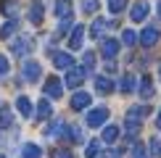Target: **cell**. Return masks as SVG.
<instances>
[{"label": "cell", "mask_w": 161, "mask_h": 158, "mask_svg": "<svg viewBox=\"0 0 161 158\" xmlns=\"http://www.w3.org/2000/svg\"><path fill=\"white\" fill-rule=\"evenodd\" d=\"M8 69H11V66H8V58H5L3 53H0V76H5V74H8Z\"/></svg>", "instance_id": "cell-35"}, {"label": "cell", "mask_w": 161, "mask_h": 158, "mask_svg": "<svg viewBox=\"0 0 161 158\" xmlns=\"http://www.w3.org/2000/svg\"><path fill=\"white\" fill-rule=\"evenodd\" d=\"M13 124V113H11V108H3L0 111V129H8Z\"/></svg>", "instance_id": "cell-25"}, {"label": "cell", "mask_w": 161, "mask_h": 158, "mask_svg": "<svg viewBox=\"0 0 161 158\" xmlns=\"http://www.w3.org/2000/svg\"><path fill=\"white\" fill-rule=\"evenodd\" d=\"M40 74H42V66H40L37 61H26V63L21 66V76L26 79V82H37Z\"/></svg>", "instance_id": "cell-4"}, {"label": "cell", "mask_w": 161, "mask_h": 158, "mask_svg": "<svg viewBox=\"0 0 161 158\" xmlns=\"http://www.w3.org/2000/svg\"><path fill=\"white\" fill-rule=\"evenodd\" d=\"M116 140H119V127L116 124H108L103 129V142H116Z\"/></svg>", "instance_id": "cell-19"}, {"label": "cell", "mask_w": 161, "mask_h": 158, "mask_svg": "<svg viewBox=\"0 0 161 158\" xmlns=\"http://www.w3.org/2000/svg\"><path fill=\"white\" fill-rule=\"evenodd\" d=\"M0 158H5V155H0Z\"/></svg>", "instance_id": "cell-42"}, {"label": "cell", "mask_w": 161, "mask_h": 158, "mask_svg": "<svg viewBox=\"0 0 161 158\" xmlns=\"http://www.w3.org/2000/svg\"><path fill=\"white\" fill-rule=\"evenodd\" d=\"M106 118H108V108H106V105H98V108H92L90 113H87V127L98 129V127L106 124Z\"/></svg>", "instance_id": "cell-2"}, {"label": "cell", "mask_w": 161, "mask_h": 158, "mask_svg": "<svg viewBox=\"0 0 161 158\" xmlns=\"http://www.w3.org/2000/svg\"><path fill=\"white\" fill-rule=\"evenodd\" d=\"M151 153L153 155H161V140H156V137L151 140Z\"/></svg>", "instance_id": "cell-36"}, {"label": "cell", "mask_w": 161, "mask_h": 158, "mask_svg": "<svg viewBox=\"0 0 161 158\" xmlns=\"http://www.w3.org/2000/svg\"><path fill=\"white\" fill-rule=\"evenodd\" d=\"M53 63H56V69H71L74 66V58L69 53H53Z\"/></svg>", "instance_id": "cell-13"}, {"label": "cell", "mask_w": 161, "mask_h": 158, "mask_svg": "<svg viewBox=\"0 0 161 158\" xmlns=\"http://www.w3.org/2000/svg\"><path fill=\"white\" fill-rule=\"evenodd\" d=\"M95 87H98V92H103V95H106V92H111L114 84H111L106 76H98V79H95Z\"/></svg>", "instance_id": "cell-27"}, {"label": "cell", "mask_w": 161, "mask_h": 158, "mask_svg": "<svg viewBox=\"0 0 161 158\" xmlns=\"http://www.w3.org/2000/svg\"><path fill=\"white\" fill-rule=\"evenodd\" d=\"M158 76H161V71H158Z\"/></svg>", "instance_id": "cell-43"}, {"label": "cell", "mask_w": 161, "mask_h": 158, "mask_svg": "<svg viewBox=\"0 0 161 158\" xmlns=\"http://www.w3.org/2000/svg\"><path fill=\"white\" fill-rule=\"evenodd\" d=\"M156 40H158V29L156 26H145V32L140 34V42H143L145 48H151V45H156Z\"/></svg>", "instance_id": "cell-14"}, {"label": "cell", "mask_w": 161, "mask_h": 158, "mask_svg": "<svg viewBox=\"0 0 161 158\" xmlns=\"http://www.w3.org/2000/svg\"><path fill=\"white\" fill-rule=\"evenodd\" d=\"M132 90H135V76L127 74V76L122 79V92H132Z\"/></svg>", "instance_id": "cell-30"}, {"label": "cell", "mask_w": 161, "mask_h": 158, "mask_svg": "<svg viewBox=\"0 0 161 158\" xmlns=\"http://www.w3.org/2000/svg\"><path fill=\"white\" fill-rule=\"evenodd\" d=\"M42 16H45V5L40 3V0H35V3L29 5V21L32 24H42Z\"/></svg>", "instance_id": "cell-9"}, {"label": "cell", "mask_w": 161, "mask_h": 158, "mask_svg": "<svg viewBox=\"0 0 161 158\" xmlns=\"http://www.w3.org/2000/svg\"><path fill=\"white\" fill-rule=\"evenodd\" d=\"M0 13L8 18H16L19 16V0H3L0 3Z\"/></svg>", "instance_id": "cell-11"}, {"label": "cell", "mask_w": 161, "mask_h": 158, "mask_svg": "<svg viewBox=\"0 0 161 158\" xmlns=\"http://www.w3.org/2000/svg\"><path fill=\"white\" fill-rule=\"evenodd\" d=\"M156 127L161 129V111H158V118H156Z\"/></svg>", "instance_id": "cell-40"}, {"label": "cell", "mask_w": 161, "mask_h": 158, "mask_svg": "<svg viewBox=\"0 0 161 158\" xmlns=\"http://www.w3.org/2000/svg\"><path fill=\"white\" fill-rule=\"evenodd\" d=\"M124 5H127V0H108V11L111 13H122Z\"/></svg>", "instance_id": "cell-29"}, {"label": "cell", "mask_w": 161, "mask_h": 158, "mask_svg": "<svg viewBox=\"0 0 161 158\" xmlns=\"http://www.w3.org/2000/svg\"><path fill=\"white\" fill-rule=\"evenodd\" d=\"M87 105H90V95L87 92H74L71 95V111H82Z\"/></svg>", "instance_id": "cell-12"}, {"label": "cell", "mask_w": 161, "mask_h": 158, "mask_svg": "<svg viewBox=\"0 0 161 158\" xmlns=\"http://www.w3.org/2000/svg\"><path fill=\"white\" fill-rule=\"evenodd\" d=\"M108 26H114V24H108L106 18H95V24L90 26V34H92V37H100L106 29H108Z\"/></svg>", "instance_id": "cell-18"}, {"label": "cell", "mask_w": 161, "mask_h": 158, "mask_svg": "<svg viewBox=\"0 0 161 158\" xmlns=\"http://www.w3.org/2000/svg\"><path fill=\"white\" fill-rule=\"evenodd\" d=\"M148 113H151V108H148V105H135V108H132L130 113H127V118H137V121H140V118H143V116H148Z\"/></svg>", "instance_id": "cell-23"}, {"label": "cell", "mask_w": 161, "mask_h": 158, "mask_svg": "<svg viewBox=\"0 0 161 158\" xmlns=\"http://www.w3.org/2000/svg\"><path fill=\"white\" fill-rule=\"evenodd\" d=\"M85 74H87L85 66H77V63H74V66L69 69V74H66V84H69V87H82Z\"/></svg>", "instance_id": "cell-3"}, {"label": "cell", "mask_w": 161, "mask_h": 158, "mask_svg": "<svg viewBox=\"0 0 161 158\" xmlns=\"http://www.w3.org/2000/svg\"><path fill=\"white\" fill-rule=\"evenodd\" d=\"M82 11L85 13H95L98 11V0H82Z\"/></svg>", "instance_id": "cell-31"}, {"label": "cell", "mask_w": 161, "mask_h": 158, "mask_svg": "<svg viewBox=\"0 0 161 158\" xmlns=\"http://www.w3.org/2000/svg\"><path fill=\"white\" fill-rule=\"evenodd\" d=\"M82 61H85V69H90V66H95V53H90V50H87L85 55H82Z\"/></svg>", "instance_id": "cell-33"}, {"label": "cell", "mask_w": 161, "mask_h": 158, "mask_svg": "<svg viewBox=\"0 0 161 158\" xmlns=\"http://www.w3.org/2000/svg\"><path fill=\"white\" fill-rule=\"evenodd\" d=\"M122 155V150H108V153H106V158H119Z\"/></svg>", "instance_id": "cell-39"}, {"label": "cell", "mask_w": 161, "mask_h": 158, "mask_svg": "<svg viewBox=\"0 0 161 158\" xmlns=\"http://www.w3.org/2000/svg\"><path fill=\"white\" fill-rule=\"evenodd\" d=\"M16 29H19V18H8V21H5V26L0 29V37H3V40H5V37H11Z\"/></svg>", "instance_id": "cell-21"}, {"label": "cell", "mask_w": 161, "mask_h": 158, "mask_svg": "<svg viewBox=\"0 0 161 158\" xmlns=\"http://www.w3.org/2000/svg\"><path fill=\"white\" fill-rule=\"evenodd\" d=\"M35 50V40H32L29 34H21V37H16L11 42V53L13 55H26V53H32Z\"/></svg>", "instance_id": "cell-1"}, {"label": "cell", "mask_w": 161, "mask_h": 158, "mask_svg": "<svg viewBox=\"0 0 161 158\" xmlns=\"http://www.w3.org/2000/svg\"><path fill=\"white\" fill-rule=\"evenodd\" d=\"M21 158H42V148L35 142H26L24 150H21Z\"/></svg>", "instance_id": "cell-15"}, {"label": "cell", "mask_w": 161, "mask_h": 158, "mask_svg": "<svg viewBox=\"0 0 161 158\" xmlns=\"http://www.w3.org/2000/svg\"><path fill=\"white\" fill-rule=\"evenodd\" d=\"M137 40H140V37H137L132 29H124V32H122V42H124V45H130V48H135Z\"/></svg>", "instance_id": "cell-26"}, {"label": "cell", "mask_w": 161, "mask_h": 158, "mask_svg": "<svg viewBox=\"0 0 161 158\" xmlns=\"http://www.w3.org/2000/svg\"><path fill=\"white\" fill-rule=\"evenodd\" d=\"M132 158H145V150H143V145H135V150H132Z\"/></svg>", "instance_id": "cell-38"}, {"label": "cell", "mask_w": 161, "mask_h": 158, "mask_svg": "<svg viewBox=\"0 0 161 158\" xmlns=\"http://www.w3.org/2000/svg\"><path fill=\"white\" fill-rule=\"evenodd\" d=\"M127 132H130V134H137L140 132V121L137 118H127Z\"/></svg>", "instance_id": "cell-32"}, {"label": "cell", "mask_w": 161, "mask_h": 158, "mask_svg": "<svg viewBox=\"0 0 161 158\" xmlns=\"http://www.w3.org/2000/svg\"><path fill=\"white\" fill-rule=\"evenodd\" d=\"M69 29H74V21H71V18H64L61 26H58V34H64V32H69Z\"/></svg>", "instance_id": "cell-34"}, {"label": "cell", "mask_w": 161, "mask_h": 158, "mask_svg": "<svg viewBox=\"0 0 161 158\" xmlns=\"http://www.w3.org/2000/svg\"><path fill=\"white\" fill-rule=\"evenodd\" d=\"M140 95H143V97H151V95H153V82H151L148 74H145L143 82H140Z\"/></svg>", "instance_id": "cell-24"}, {"label": "cell", "mask_w": 161, "mask_h": 158, "mask_svg": "<svg viewBox=\"0 0 161 158\" xmlns=\"http://www.w3.org/2000/svg\"><path fill=\"white\" fill-rule=\"evenodd\" d=\"M85 155H87V158H98V155H100V142H98V140H92L90 145H87Z\"/></svg>", "instance_id": "cell-28"}, {"label": "cell", "mask_w": 161, "mask_h": 158, "mask_svg": "<svg viewBox=\"0 0 161 158\" xmlns=\"http://www.w3.org/2000/svg\"><path fill=\"white\" fill-rule=\"evenodd\" d=\"M82 37H85V26L82 24H74V29H71V34H69V48L71 50H79V48H82Z\"/></svg>", "instance_id": "cell-6"}, {"label": "cell", "mask_w": 161, "mask_h": 158, "mask_svg": "<svg viewBox=\"0 0 161 158\" xmlns=\"http://www.w3.org/2000/svg\"><path fill=\"white\" fill-rule=\"evenodd\" d=\"M130 16H132V21H143V18L148 16V3H145V0H137V3L132 5Z\"/></svg>", "instance_id": "cell-10"}, {"label": "cell", "mask_w": 161, "mask_h": 158, "mask_svg": "<svg viewBox=\"0 0 161 158\" xmlns=\"http://www.w3.org/2000/svg\"><path fill=\"white\" fill-rule=\"evenodd\" d=\"M50 155L53 158H74V155H71V150H53Z\"/></svg>", "instance_id": "cell-37"}, {"label": "cell", "mask_w": 161, "mask_h": 158, "mask_svg": "<svg viewBox=\"0 0 161 158\" xmlns=\"http://www.w3.org/2000/svg\"><path fill=\"white\" fill-rule=\"evenodd\" d=\"M53 113V108H50V100H48V97H45V100H40L37 103V111H35V116L40 118V121H42V118H48Z\"/></svg>", "instance_id": "cell-17"}, {"label": "cell", "mask_w": 161, "mask_h": 158, "mask_svg": "<svg viewBox=\"0 0 161 158\" xmlns=\"http://www.w3.org/2000/svg\"><path fill=\"white\" fill-rule=\"evenodd\" d=\"M158 18H161V0H158Z\"/></svg>", "instance_id": "cell-41"}, {"label": "cell", "mask_w": 161, "mask_h": 158, "mask_svg": "<svg viewBox=\"0 0 161 158\" xmlns=\"http://www.w3.org/2000/svg\"><path fill=\"white\" fill-rule=\"evenodd\" d=\"M64 129H66V124L61 121V118H58V121H53L48 129H45V134L48 137H58V134H64Z\"/></svg>", "instance_id": "cell-22"}, {"label": "cell", "mask_w": 161, "mask_h": 158, "mask_svg": "<svg viewBox=\"0 0 161 158\" xmlns=\"http://www.w3.org/2000/svg\"><path fill=\"white\" fill-rule=\"evenodd\" d=\"M100 53H103L106 58H116V53H119V42H116V40H106L103 48H100Z\"/></svg>", "instance_id": "cell-16"}, {"label": "cell", "mask_w": 161, "mask_h": 158, "mask_svg": "<svg viewBox=\"0 0 161 158\" xmlns=\"http://www.w3.org/2000/svg\"><path fill=\"white\" fill-rule=\"evenodd\" d=\"M61 92H64V87H61V79H56V76H50L48 82H45V97H61Z\"/></svg>", "instance_id": "cell-5"}, {"label": "cell", "mask_w": 161, "mask_h": 158, "mask_svg": "<svg viewBox=\"0 0 161 158\" xmlns=\"http://www.w3.org/2000/svg\"><path fill=\"white\" fill-rule=\"evenodd\" d=\"M64 137L71 140V142H82V129H79V127H66L64 129Z\"/></svg>", "instance_id": "cell-20"}, {"label": "cell", "mask_w": 161, "mask_h": 158, "mask_svg": "<svg viewBox=\"0 0 161 158\" xmlns=\"http://www.w3.org/2000/svg\"><path fill=\"white\" fill-rule=\"evenodd\" d=\"M53 13H56L58 18H71V0H56Z\"/></svg>", "instance_id": "cell-8"}, {"label": "cell", "mask_w": 161, "mask_h": 158, "mask_svg": "<svg viewBox=\"0 0 161 158\" xmlns=\"http://www.w3.org/2000/svg\"><path fill=\"white\" fill-rule=\"evenodd\" d=\"M16 108H19V113L26 116V118L35 116V105H32V100H29L26 95H19V97H16Z\"/></svg>", "instance_id": "cell-7"}]
</instances>
